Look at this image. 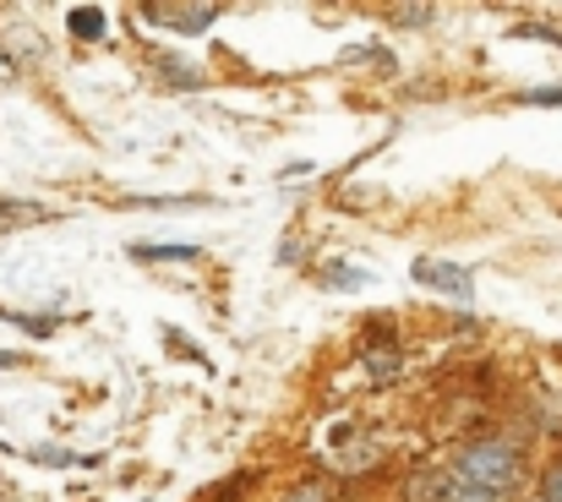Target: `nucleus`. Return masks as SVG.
<instances>
[{
	"instance_id": "6",
	"label": "nucleus",
	"mask_w": 562,
	"mask_h": 502,
	"mask_svg": "<svg viewBox=\"0 0 562 502\" xmlns=\"http://www.w3.org/2000/svg\"><path fill=\"white\" fill-rule=\"evenodd\" d=\"M284 502H333V480H306V486H295Z\"/></svg>"
},
{
	"instance_id": "2",
	"label": "nucleus",
	"mask_w": 562,
	"mask_h": 502,
	"mask_svg": "<svg viewBox=\"0 0 562 502\" xmlns=\"http://www.w3.org/2000/svg\"><path fill=\"white\" fill-rule=\"evenodd\" d=\"M415 279H420L426 290L448 295V301H469V295H475V279H469V268H459V262H442V257H420V262H415Z\"/></svg>"
},
{
	"instance_id": "1",
	"label": "nucleus",
	"mask_w": 562,
	"mask_h": 502,
	"mask_svg": "<svg viewBox=\"0 0 562 502\" xmlns=\"http://www.w3.org/2000/svg\"><path fill=\"white\" fill-rule=\"evenodd\" d=\"M459 475L502 497V491H513V486H518V453H513L508 442H497V437H486V442H475V448H464V458H459Z\"/></svg>"
},
{
	"instance_id": "7",
	"label": "nucleus",
	"mask_w": 562,
	"mask_h": 502,
	"mask_svg": "<svg viewBox=\"0 0 562 502\" xmlns=\"http://www.w3.org/2000/svg\"><path fill=\"white\" fill-rule=\"evenodd\" d=\"M366 366H371V377H377V382H393V377H399V355H388V350H371V355H366Z\"/></svg>"
},
{
	"instance_id": "9",
	"label": "nucleus",
	"mask_w": 562,
	"mask_h": 502,
	"mask_svg": "<svg viewBox=\"0 0 562 502\" xmlns=\"http://www.w3.org/2000/svg\"><path fill=\"white\" fill-rule=\"evenodd\" d=\"M540 497H546V502H562V458L546 469V480H540Z\"/></svg>"
},
{
	"instance_id": "12",
	"label": "nucleus",
	"mask_w": 562,
	"mask_h": 502,
	"mask_svg": "<svg viewBox=\"0 0 562 502\" xmlns=\"http://www.w3.org/2000/svg\"><path fill=\"white\" fill-rule=\"evenodd\" d=\"M529 34H540V39H557V45H562V34H551V28H529Z\"/></svg>"
},
{
	"instance_id": "13",
	"label": "nucleus",
	"mask_w": 562,
	"mask_h": 502,
	"mask_svg": "<svg viewBox=\"0 0 562 502\" xmlns=\"http://www.w3.org/2000/svg\"><path fill=\"white\" fill-rule=\"evenodd\" d=\"M7 366H17V360H12V355H0V371H7Z\"/></svg>"
},
{
	"instance_id": "4",
	"label": "nucleus",
	"mask_w": 562,
	"mask_h": 502,
	"mask_svg": "<svg viewBox=\"0 0 562 502\" xmlns=\"http://www.w3.org/2000/svg\"><path fill=\"white\" fill-rule=\"evenodd\" d=\"M442 502H502L497 491H486V486H475V480H464L459 469L448 475V486H442Z\"/></svg>"
},
{
	"instance_id": "10",
	"label": "nucleus",
	"mask_w": 562,
	"mask_h": 502,
	"mask_svg": "<svg viewBox=\"0 0 562 502\" xmlns=\"http://www.w3.org/2000/svg\"><path fill=\"white\" fill-rule=\"evenodd\" d=\"M393 23H431V7H399Z\"/></svg>"
},
{
	"instance_id": "14",
	"label": "nucleus",
	"mask_w": 562,
	"mask_h": 502,
	"mask_svg": "<svg viewBox=\"0 0 562 502\" xmlns=\"http://www.w3.org/2000/svg\"><path fill=\"white\" fill-rule=\"evenodd\" d=\"M540 502H546V497H540Z\"/></svg>"
},
{
	"instance_id": "5",
	"label": "nucleus",
	"mask_w": 562,
	"mask_h": 502,
	"mask_svg": "<svg viewBox=\"0 0 562 502\" xmlns=\"http://www.w3.org/2000/svg\"><path fill=\"white\" fill-rule=\"evenodd\" d=\"M72 34H77V39H99V34H105V12H99V7H77V12H72Z\"/></svg>"
},
{
	"instance_id": "8",
	"label": "nucleus",
	"mask_w": 562,
	"mask_h": 502,
	"mask_svg": "<svg viewBox=\"0 0 562 502\" xmlns=\"http://www.w3.org/2000/svg\"><path fill=\"white\" fill-rule=\"evenodd\" d=\"M132 257H143V262H170V257H192V246H132Z\"/></svg>"
},
{
	"instance_id": "11",
	"label": "nucleus",
	"mask_w": 562,
	"mask_h": 502,
	"mask_svg": "<svg viewBox=\"0 0 562 502\" xmlns=\"http://www.w3.org/2000/svg\"><path fill=\"white\" fill-rule=\"evenodd\" d=\"M529 105H562V88H535Z\"/></svg>"
},
{
	"instance_id": "3",
	"label": "nucleus",
	"mask_w": 562,
	"mask_h": 502,
	"mask_svg": "<svg viewBox=\"0 0 562 502\" xmlns=\"http://www.w3.org/2000/svg\"><path fill=\"white\" fill-rule=\"evenodd\" d=\"M148 17H154V23H170L175 34H203V28L219 17V7H148Z\"/></svg>"
}]
</instances>
